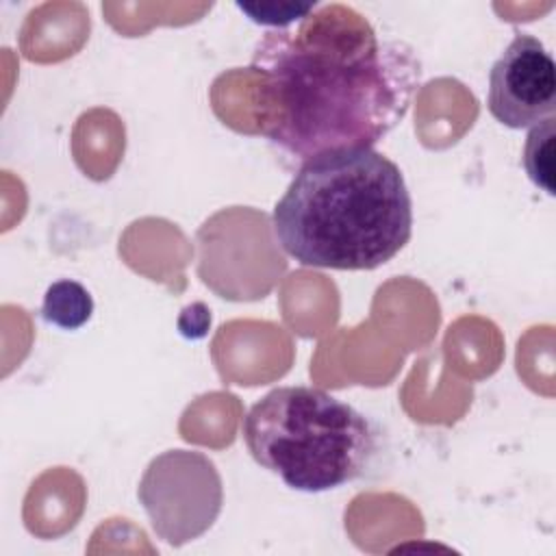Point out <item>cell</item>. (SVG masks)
<instances>
[{
    "mask_svg": "<svg viewBox=\"0 0 556 556\" xmlns=\"http://www.w3.org/2000/svg\"><path fill=\"white\" fill-rule=\"evenodd\" d=\"M263 135L285 163L374 148L408 113L421 61L402 39L380 37L350 4H317L302 22L269 28L254 46Z\"/></svg>",
    "mask_w": 556,
    "mask_h": 556,
    "instance_id": "6da1fadb",
    "label": "cell"
},
{
    "mask_svg": "<svg viewBox=\"0 0 556 556\" xmlns=\"http://www.w3.org/2000/svg\"><path fill=\"white\" fill-rule=\"evenodd\" d=\"M280 248L306 267L363 271L410 239L413 200L402 169L374 148L319 154L295 169L271 213Z\"/></svg>",
    "mask_w": 556,
    "mask_h": 556,
    "instance_id": "7a4b0ae2",
    "label": "cell"
},
{
    "mask_svg": "<svg viewBox=\"0 0 556 556\" xmlns=\"http://www.w3.org/2000/svg\"><path fill=\"white\" fill-rule=\"evenodd\" d=\"M241 430L252 458L304 493L356 480L378 447L361 410L315 387L271 389L250 406Z\"/></svg>",
    "mask_w": 556,
    "mask_h": 556,
    "instance_id": "3957f363",
    "label": "cell"
},
{
    "mask_svg": "<svg viewBox=\"0 0 556 556\" xmlns=\"http://www.w3.org/2000/svg\"><path fill=\"white\" fill-rule=\"evenodd\" d=\"M139 497L152 528L169 545H182L215 521L222 508V482L206 456L172 450L150 463Z\"/></svg>",
    "mask_w": 556,
    "mask_h": 556,
    "instance_id": "277c9868",
    "label": "cell"
},
{
    "mask_svg": "<svg viewBox=\"0 0 556 556\" xmlns=\"http://www.w3.org/2000/svg\"><path fill=\"white\" fill-rule=\"evenodd\" d=\"M489 113L506 128H532L554 117L556 65L547 48L528 33H515L489 72Z\"/></svg>",
    "mask_w": 556,
    "mask_h": 556,
    "instance_id": "5b68a950",
    "label": "cell"
},
{
    "mask_svg": "<svg viewBox=\"0 0 556 556\" xmlns=\"http://www.w3.org/2000/svg\"><path fill=\"white\" fill-rule=\"evenodd\" d=\"M93 315V298L85 285L72 278H63L52 282L41 302L43 321L63 328L76 330L85 326Z\"/></svg>",
    "mask_w": 556,
    "mask_h": 556,
    "instance_id": "8992f818",
    "label": "cell"
},
{
    "mask_svg": "<svg viewBox=\"0 0 556 556\" xmlns=\"http://www.w3.org/2000/svg\"><path fill=\"white\" fill-rule=\"evenodd\" d=\"M521 161L528 178L541 191L554 195V117H547L530 128Z\"/></svg>",
    "mask_w": 556,
    "mask_h": 556,
    "instance_id": "52a82bcc",
    "label": "cell"
},
{
    "mask_svg": "<svg viewBox=\"0 0 556 556\" xmlns=\"http://www.w3.org/2000/svg\"><path fill=\"white\" fill-rule=\"evenodd\" d=\"M315 0H252L237 2L235 7L254 24L269 28H287L302 22L315 11Z\"/></svg>",
    "mask_w": 556,
    "mask_h": 556,
    "instance_id": "ba28073f",
    "label": "cell"
},
{
    "mask_svg": "<svg viewBox=\"0 0 556 556\" xmlns=\"http://www.w3.org/2000/svg\"><path fill=\"white\" fill-rule=\"evenodd\" d=\"M176 326L185 339H204L211 328V308L204 302H193L180 311Z\"/></svg>",
    "mask_w": 556,
    "mask_h": 556,
    "instance_id": "9c48e42d",
    "label": "cell"
}]
</instances>
